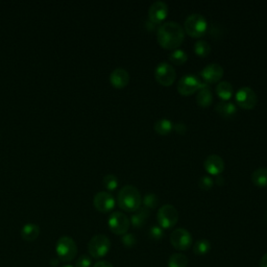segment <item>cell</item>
Segmentation results:
<instances>
[{
  "instance_id": "22",
  "label": "cell",
  "mask_w": 267,
  "mask_h": 267,
  "mask_svg": "<svg viewBox=\"0 0 267 267\" xmlns=\"http://www.w3.org/2000/svg\"><path fill=\"white\" fill-rule=\"evenodd\" d=\"M22 238L26 241H34L36 240L39 235H40V227L34 223H27L23 226L21 231Z\"/></svg>"
},
{
  "instance_id": "39",
  "label": "cell",
  "mask_w": 267,
  "mask_h": 267,
  "mask_svg": "<svg viewBox=\"0 0 267 267\" xmlns=\"http://www.w3.org/2000/svg\"><path fill=\"white\" fill-rule=\"evenodd\" d=\"M265 218H266V221H267V213H266V216H265Z\"/></svg>"
},
{
  "instance_id": "7",
  "label": "cell",
  "mask_w": 267,
  "mask_h": 267,
  "mask_svg": "<svg viewBox=\"0 0 267 267\" xmlns=\"http://www.w3.org/2000/svg\"><path fill=\"white\" fill-rule=\"evenodd\" d=\"M155 78L158 84H160L161 86L169 87L175 82L176 72L169 63L162 62L156 67Z\"/></svg>"
},
{
  "instance_id": "3",
  "label": "cell",
  "mask_w": 267,
  "mask_h": 267,
  "mask_svg": "<svg viewBox=\"0 0 267 267\" xmlns=\"http://www.w3.org/2000/svg\"><path fill=\"white\" fill-rule=\"evenodd\" d=\"M208 29L207 19L201 14H191L186 18L184 23L185 34L192 38H202L205 36Z\"/></svg>"
},
{
  "instance_id": "38",
  "label": "cell",
  "mask_w": 267,
  "mask_h": 267,
  "mask_svg": "<svg viewBox=\"0 0 267 267\" xmlns=\"http://www.w3.org/2000/svg\"><path fill=\"white\" fill-rule=\"evenodd\" d=\"M63 267H75V266H72V265H69V264H67V265H64Z\"/></svg>"
},
{
  "instance_id": "36",
  "label": "cell",
  "mask_w": 267,
  "mask_h": 267,
  "mask_svg": "<svg viewBox=\"0 0 267 267\" xmlns=\"http://www.w3.org/2000/svg\"><path fill=\"white\" fill-rule=\"evenodd\" d=\"M214 183H216L217 185H219V186H222V185L224 184V179H223V176H222L221 174L216 175V179H215Z\"/></svg>"
},
{
  "instance_id": "26",
  "label": "cell",
  "mask_w": 267,
  "mask_h": 267,
  "mask_svg": "<svg viewBox=\"0 0 267 267\" xmlns=\"http://www.w3.org/2000/svg\"><path fill=\"white\" fill-rule=\"evenodd\" d=\"M193 49L196 55H199L200 57H206L211 53V45L204 40H200L195 42Z\"/></svg>"
},
{
  "instance_id": "35",
  "label": "cell",
  "mask_w": 267,
  "mask_h": 267,
  "mask_svg": "<svg viewBox=\"0 0 267 267\" xmlns=\"http://www.w3.org/2000/svg\"><path fill=\"white\" fill-rule=\"evenodd\" d=\"M93 267H114V266L107 261H98L94 264Z\"/></svg>"
},
{
  "instance_id": "18",
  "label": "cell",
  "mask_w": 267,
  "mask_h": 267,
  "mask_svg": "<svg viewBox=\"0 0 267 267\" xmlns=\"http://www.w3.org/2000/svg\"><path fill=\"white\" fill-rule=\"evenodd\" d=\"M215 91L222 102H229L234 94V88L231 83L222 81L217 84Z\"/></svg>"
},
{
  "instance_id": "5",
  "label": "cell",
  "mask_w": 267,
  "mask_h": 267,
  "mask_svg": "<svg viewBox=\"0 0 267 267\" xmlns=\"http://www.w3.org/2000/svg\"><path fill=\"white\" fill-rule=\"evenodd\" d=\"M111 250V241L105 235H96L93 238L89 241L88 244V251L89 254L91 255L92 258L101 259L104 258L105 256Z\"/></svg>"
},
{
  "instance_id": "8",
  "label": "cell",
  "mask_w": 267,
  "mask_h": 267,
  "mask_svg": "<svg viewBox=\"0 0 267 267\" xmlns=\"http://www.w3.org/2000/svg\"><path fill=\"white\" fill-rule=\"evenodd\" d=\"M235 100L239 107L244 110H253L258 103V96L250 87H242L236 92Z\"/></svg>"
},
{
  "instance_id": "16",
  "label": "cell",
  "mask_w": 267,
  "mask_h": 267,
  "mask_svg": "<svg viewBox=\"0 0 267 267\" xmlns=\"http://www.w3.org/2000/svg\"><path fill=\"white\" fill-rule=\"evenodd\" d=\"M110 83L116 89H123L130 83V74L123 68H116L110 75Z\"/></svg>"
},
{
  "instance_id": "21",
  "label": "cell",
  "mask_w": 267,
  "mask_h": 267,
  "mask_svg": "<svg viewBox=\"0 0 267 267\" xmlns=\"http://www.w3.org/2000/svg\"><path fill=\"white\" fill-rule=\"evenodd\" d=\"M173 127L174 124L171 120L167 119V118H161V119H159L155 123L154 130L157 132V134H159L161 136H167L173 131Z\"/></svg>"
},
{
  "instance_id": "4",
  "label": "cell",
  "mask_w": 267,
  "mask_h": 267,
  "mask_svg": "<svg viewBox=\"0 0 267 267\" xmlns=\"http://www.w3.org/2000/svg\"><path fill=\"white\" fill-rule=\"evenodd\" d=\"M157 220L163 230L171 229L179 221V212L174 206L164 205L158 210Z\"/></svg>"
},
{
  "instance_id": "32",
  "label": "cell",
  "mask_w": 267,
  "mask_h": 267,
  "mask_svg": "<svg viewBox=\"0 0 267 267\" xmlns=\"http://www.w3.org/2000/svg\"><path fill=\"white\" fill-rule=\"evenodd\" d=\"M121 242L125 247H133L137 243L136 236L134 234H131V233L130 234L126 233L121 237Z\"/></svg>"
},
{
  "instance_id": "33",
  "label": "cell",
  "mask_w": 267,
  "mask_h": 267,
  "mask_svg": "<svg viewBox=\"0 0 267 267\" xmlns=\"http://www.w3.org/2000/svg\"><path fill=\"white\" fill-rule=\"evenodd\" d=\"M91 266H92V259L87 255L81 256L75 263V267H91Z\"/></svg>"
},
{
  "instance_id": "25",
  "label": "cell",
  "mask_w": 267,
  "mask_h": 267,
  "mask_svg": "<svg viewBox=\"0 0 267 267\" xmlns=\"http://www.w3.org/2000/svg\"><path fill=\"white\" fill-rule=\"evenodd\" d=\"M187 60H188V54L181 48L174 49V51H172L169 53V61L174 65H177V66L183 65L187 62Z\"/></svg>"
},
{
  "instance_id": "31",
  "label": "cell",
  "mask_w": 267,
  "mask_h": 267,
  "mask_svg": "<svg viewBox=\"0 0 267 267\" xmlns=\"http://www.w3.org/2000/svg\"><path fill=\"white\" fill-rule=\"evenodd\" d=\"M148 234H150V237L154 240H161L164 237V235H165L164 230L159 225L152 226L151 230H150V233H148Z\"/></svg>"
},
{
  "instance_id": "10",
  "label": "cell",
  "mask_w": 267,
  "mask_h": 267,
  "mask_svg": "<svg viewBox=\"0 0 267 267\" xmlns=\"http://www.w3.org/2000/svg\"><path fill=\"white\" fill-rule=\"evenodd\" d=\"M193 239L190 232L180 227V229L174 230L170 235V243L177 251H187L189 250L192 245Z\"/></svg>"
},
{
  "instance_id": "29",
  "label": "cell",
  "mask_w": 267,
  "mask_h": 267,
  "mask_svg": "<svg viewBox=\"0 0 267 267\" xmlns=\"http://www.w3.org/2000/svg\"><path fill=\"white\" fill-rule=\"evenodd\" d=\"M104 186L107 188V190L108 191H114L117 189L118 187V179L117 176L114 174H107L104 177Z\"/></svg>"
},
{
  "instance_id": "24",
  "label": "cell",
  "mask_w": 267,
  "mask_h": 267,
  "mask_svg": "<svg viewBox=\"0 0 267 267\" xmlns=\"http://www.w3.org/2000/svg\"><path fill=\"white\" fill-rule=\"evenodd\" d=\"M188 257L184 254H173L168 259V267H187L188 266Z\"/></svg>"
},
{
  "instance_id": "28",
  "label": "cell",
  "mask_w": 267,
  "mask_h": 267,
  "mask_svg": "<svg viewBox=\"0 0 267 267\" xmlns=\"http://www.w3.org/2000/svg\"><path fill=\"white\" fill-rule=\"evenodd\" d=\"M158 203H159V199H158V196L154 193H147L142 199L143 206L147 208L148 210L156 208L158 206Z\"/></svg>"
},
{
  "instance_id": "37",
  "label": "cell",
  "mask_w": 267,
  "mask_h": 267,
  "mask_svg": "<svg viewBox=\"0 0 267 267\" xmlns=\"http://www.w3.org/2000/svg\"><path fill=\"white\" fill-rule=\"evenodd\" d=\"M260 267H267V253L262 257L260 260Z\"/></svg>"
},
{
  "instance_id": "6",
  "label": "cell",
  "mask_w": 267,
  "mask_h": 267,
  "mask_svg": "<svg viewBox=\"0 0 267 267\" xmlns=\"http://www.w3.org/2000/svg\"><path fill=\"white\" fill-rule=\"evenodd\" d=\"M55 251L58 258L65 262L72 261L77 254V247L74 240L70 237H62L57 240Z\"/></svg>"
},
{
  "instance_id": "11",
  "label": "cell",
  "mask_w": 267,
  "mask_h": 267,
  "mask_svg": "<svg viewBox=\"0 0 267 267\" xmlns=\"http://www.w3.org/2000/svg\"><path fill=\"white\" fill-rule=\"evenodd\" d=\"M202 82L194 74H185L177 83V91L181 95L190 96L199 91Z\"/></svg>"
},
{
  "instance_id": "1",
  "label": "cell",
  "mask_w": 267,
  "mask_h": 267,
  "mask_svg": "<svg viewBox=\"0 0 267 267\" xmlns=\"http://www.w3.org/2000/svg\"><path fill=\"white\" fill-rule=\"evenodd\" d=\"M157 40L164 49L174 51L179 48L185 40L184 27L174 21L165 22L158 28Z\"/></svg>"
},
{
  "instance_id": "30",
  "label": "cell",
  "mask_w": 267,
  "mask_h": 267,
  "mask_svg": "<svg viewBox=\"0 0 267 267\" xmlns=\"http://www.w3.org/2000/svg\"><path fill=\"white\" fill-rule=\"evenodd\" d=\"M214 186V180L210 175H203L199 181V187L202 190H210Z\"/></svg>"
},
{
  "instance_id": "34",
  "label": "cell",
  "mask_w": 267,
  "mask_h": 267,
  "mask_svg": "<svg viewBox=\"0 0 267 267\" xmlns=\"http://www.w3.org/2000/svg\"><path fill=\"white\" fill-rule=\"evenodd\" d=\"M173 130H174L177 134H179V135H184V134L187 132V126H186L185 123L179 122V123L174 124Z\"/></svg>"
},
{
  "instance_id": "9",
  "label": "cell",
  "mask_w": 267,
  "mask_h": 267,
  "mask_svg": "<svg viewBox=\"0 0 267 267\" xmlns=\"http://www.w3.org/2000/svg\"><path fill=\"white\" fill-rule=\"evenodd\" d=\"M130 219L128 217L122 213V212H114L108 217L107 224L110 230L116 234V235H120L123 236L124 234L127 233L128 229H130Z\"/></svg>"
},
{
  "instance_id": "15",
  "label": "cell",
  "mask_w": 267,
  "mask_h": 267,
  "mask_svg": "<svg viewBox=\"0 0 267 267\" xmlns=\"http://www.w3.org/2000/svg\"><path fill=\"white\" fill-rule=\"evenodd\" d=\"M206 171L210 175H219L224 170V162L218 155H210L204 162Z\"/></svg>"
},
{
  "instance_id": "2",
  "label": "cell",
  "mask_w": 267,
  "mask_h": 267,
  "mask_svg": "<svg viewBox=\"0 0 267 267\" xmlns=\"http://www.w3.org/2000/svg\"><path fill=\"white\" fill-rule=\"evenodd\" d=\"M117 202L121 209L125 212H136L142 205V197L140 191L132 185H126L118 192Z\"/></svg>"
},
{
  "instance_id": "17",
  "label": "cell",
  "mask_w": 267,
  "mask_h": 267,
  "mask_svg": "<svg viewBox=\"0 0 267 267\" xmlns=\"http://www.w3.org/2000/svg\"><path fill=\"white\" fill-rule=\"evenodd\" d=\"M196 103L202 107H210L213 103V94L211 91L210 85L202 83L201 88L196 94Z\"/></svg>"
},
{
  "instance_id": "13",
  "label": "cell",
  "mask_w": 267,
  "mask_h": 267,
  "mask_svg": "<svg viewBox=\"0 0 267 267\" xmlns=\"http://www.w3.org/2000/svg\"><path fill=\"white\" fill-rule=\"evenodd\" d=\"M223 68L216 63H211L207 65L201 71V75L206 84L211 85L219 83L223 76Z\"/></svg>"
},
{
  "instance_id": "12",
  "label": "cell",
  "mask_w": 267,
  "mask_h": 267,
  "mask_svg": "<svg viewBox=\"0 0 267 267\" xmlns=\"http://www.w3.org/2000/svg\"><path fill=\"white\" fill-rule=\"evenodd\" d=\"M168 13H169V8H168V5L166 2L161 1H155L150 9H148V18H150V22L153 24H160L163 22L165 19L168 16Z\"/></svg>"
},
{
  "instance_id": "19",
  "label": "cell",
  "mask_w": 267,
  "mask_h": 267,
  "mask_svg": "<svg viewBox=\"0 0 267 267\" xmlns=\"http://www.w3.org/2000/svg\"><path fill=\"white\" fill-rule=\"evenodd\" d=\"M215 110L223 118H232L237 113V107L232 102H219L215 106Z\"/></svg>"
},
{
  "instance_id": "23",
  "label": "cell",
  "mask_w": 267,
  "mask_h": 267,
  "mask_svg": "<svg viewBox=\"0 0 267 267\" xmlns=\"http://www.w3.org/2000/svg\"><path fill=\"white\" fill-rule=\"evenodd\" d=\"M252 182L258 187H267V167H260L252 173Z\"/></svg>"
},
{
  "instance_id": "14",
  "label": "cell",
  "mask_w": 267,
  "mask_h": 267,
  "mask_svg": "<svg viewBox=\"0 0 267 267\" xmlns=\"http://www.w3.org/2000/svg\"><path fill=\"white\" fill-rule=\"evenodd\" d=\"M93 203H94V207L96 208V210H98L102 213H107L112 211L116 205L114 196L110 192H105V191L98 192L94 196Z\"/></svg>"
},
{
  "instance_id": "20",
  "label": "cell",
  "mask_w": 267,
  "mask_h": 267,
  "mask_svg": "<svg viewBox=\"0 0 267 267\" xmlns=\"http://www.w3.org/2000/svg\"><path fill=\"white\" fill-rule=\"evenodd\" d=\"M150 214L151 210H148L147 208L145 207L140 208L139 210H137L132 215L131 223L133 224L134 227H142L145 224L146 220L148 219V217H150Z\"/></svg>"
},
{
  "instance_id": "27",
  "label": "cell",
  "mask_w": 267,
  "mask_h": 267,
  "mask_svg": "<svg viewBox=\"0 0 267 267\" xmlns=\"http://www.w3.org/2000/svg\"><path fill=\"white\" fill-rule=\"evenodd\" d=\"M211 250V243L208 239H200L193 246V253L197 256H205Z\"/></svg>"
}]
</instances>
